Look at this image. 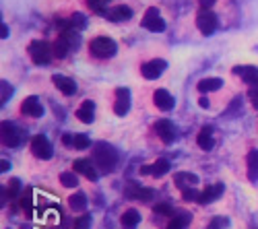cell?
I'll return each mask as SVG.
<instances>
[{
    "label": "cell",
    "instance_id": "cell-1",
    "mask_svg": "<svg viewBox=\"0 0 258 229\" xmlns=\"http://www.w3.org/2000/svg\"><path fill=\"white\" fill-rule=\"evenodd\" d=\"M93 163L103 172V174H112L118 165V151L107 142H95L93 147Z\"/></svg>",
    "mask_w": 258,
    "mask_h": 229
},
{
    "label": "cell",
    "instance_id": "cell-2",
    "mask_svg": "<svg viewBox=\"0 0 258 229\" xmlns=\"http://www.w3.org/2000/svg\"><path fill=\"white\" fill-rule=\"evenodd\" d=\"M29 56L35 64H48L54 56V46H50L48 41H41V39H35L29 44Z\"/></svg>",
    "mask_w": 258,
    "mask_h": 229
},
{
    "label": "cell",
    "instance_id": "cell-3",
    "mask_svg": "<svg viewBox=\"0 0 258 229\" xmlns=\"http://www.w3.org/2000/svg\"><path fill=\"white\" fill-rule=\"evenodd\" d=\"M89 50H91V54L95 56V58H112L114 54H116V50H118V46H116V41L114 39H110V37H95V39H91V44H89Z\"/></svg>",
    "mask_w": 258,
    "mask_h": 229
},
{
    "label": "cell",
    "instance_id": "cell-4",
    "mask_svg": "<svg viewBox=\"0 0 258 229\" xmlns=\"http://www.w3.org/2000/svg\"><path fill=\"white\" fill-rule=\"evenodd\" d=\"M3 132H0V136H3V144H7V147H21L25 140V132L21 130L19 126H15L13 122H3Z\"/></svg>",
    "mask_w": 258,
    "mask_h": 229
},
{
    "label": "cell",
    "instance_id": "cell-5",
    "mask_svg": "<svg viewBox=\"0 0 258 229\" xmlns=\"http://www.w3.org/2000/svg\"><path fill=\"white\" fill-rule=\"evenodd\" d=\"M31 153H33L37 159L48 161V159H52L54 149H52L50 140H48L44 134H35V136L31 138Z\"/></svg>",
    "mask_w": 258,
    "mask_h": 229
},
{
    "label": "cell",
    "instance_id": "cell-6",
    "mask_svg": "<svg viewBox=\"0 0 258 229\" xmlns=\"http://www.w3.org/2000/svg\"><path fill=\"white\" fill-rule=\"evenodd\" d=\"M197 27H199L205 35H213V33H215V29L219 27L217 15L211 13L209 9H203V11L197 15Z\"/></svg>",
    "mask_w": 258,
    "mask_h": 229
},
{
    "label": "cell",
    "instance_id": "cell-7",
    "mask_svg": "<svg viewBox=\"0 0 258 229\" xmlns=\"http://www.w3.org/2000/svg\"><path fill=\"white\" fill-rule=\"evenodd\" d=\"M124 196L126 198H131V200H141V202H149L153 196H155V192L151 190V188H143L141 184H137V182H131L124 188Z\"/></svg>",
    "mask_w": 258,
    "mask_h": 229
},
{
    "label": "cell",
    "instance_id": "cell-8",
    "mask_svg": "<svg viewBox=\"0 0 258 229\" xmlns=\"http://www.w3.org/2000/svg\"><path fill=\"white\" fill-rule=\"evenodd\" d=\"M165 68H167V62L161 60V58H155V60H149L147 64H143V66H141V72H143L145 79L155 81V79H159V77L163 74Z\"/></svg>",
    "mask_w": 258,
    "mask_h": 229
},
{
    "label": "cell",
    "instance_id": "cell-9",
    "mask_svg": "<svg viewBox=\"0 0 258 229\" xmlns=\"http://www.w3.org/2000/svg\"><path fill=\"white\" fill-rule=\"evenodd\" d=\"M143 27L149 29V31H163L165 29V21L161 19V15L155 7L147 9V13L143 17Z\"/></svg>",
    "mask_w": 258,
    "mask_h": 229
},
{
    "label": "cell",
    "instance_id": "cell-10",
    "mask_svg": "<svg viewBox=\"0 0 258 229\" xmlns=\"http://www.w3.org/2000/svg\"><path fill=\"white\" fill-rule=\"evenodd\" d=\"M153 130L157 132V136L165 142V144H169V142H174V138H176V126H174V122H169V120H157L155 124H153Z\"/></svg>",
    "mask_w": 258,
    "mask_h": 229
},
{
    "label": "cell",
    "instance_id": "cell-11",
    "mask_svg": "<svg viewBox=\"0 0 258 229\" xmlns=\"http://www.w3.org/2000/svg\"><path fill=\"white\" fill-rule=\"evenodd\" d=\"M169 170H171V165H169V161H167V159H157V161L149 163V165H143V168H141V176L161 178V176H165Z\"/></svg>",
    "mask_w": 258,
    "mask_h": 229
},
{
    "label": "cell",
    "instance_id": "cell-12",
    "mask_svg": "<svg viewBox=\"0 0 258 229\" xmlns=\"http://www.w3.org/2000/svg\"><path fill=\"white\" fill-rule=\"evenodd\" d=\"M73 172L85 176V178L91 180V182H97V178H99V174H97V170H95V163H93L91 159H77V161L73 163Z\"/></svg>",
    "mask_w": 258,
    "mask_h": 229
},
{
    "label": "cell",
    "instance_id": "cell-13",
    "mask_svg": "<svg viewBox=\"0 0 258 229\" xmlns=\"http://www.w3.org/2000/svg\"><path fill=\"white\" fill-rule=\"evenodd\" d=\"M131 110V91L120 87L116 89V101H114V112L116 116H126Z\"/></svg>",
    "mask_w": 258,
    "mask_h": 229
},
{
    "label": "cell",
    "instance_id": "cell-14",
    "mask_svg": "<svg viewBox=\"0 0 258 229\" xmlns=\"http://www.w3.org/2000/svg\"><path fill=\"white\" fill-rule=\"evenodd\" d=\"M105 19L112 21V23H120V21H131L133 19V9L126 5H118L105 11Z\"/></svg>",
    "mask_w": 258,
    "mask_h": 229
},
{
    "label": "cell",
    "instance_id": "cell-15",
    "mask_svg": "<svg viewBox=\"0 0 258 229\" xmlns=\"http://www.w3.org/2000/svg\"><path fill=\"white\" fill-rule=\"evenodd\" d=\"M21 112H23L25 116H31V118H41L44 116V108H41V103L35 95H29L25 97V101L21 103Z\"/></svg>",
    "mask_w": 258,
    "mask_h": 229
},
{
    "label": "cell",
    "instance_id": "cell-16",
    "mask_svg": "<svg viewBox=\"0 0 258 229\" xmlns=\"http://www.w3.org/2000/svg\"><path fill=\"white\" fill-rule=\"evenodd\" d=\"M153 101H155V106H157L161 112L174 110V103H176V99L171 97L169 91H165V89H157V91L153 93Z\"/></svg>",
    "mask_w": 258,
    "mask_h": 229
},
{
    "label": "cell",
    "instance_id": "cell-17",
    "mask_svg": "<svg viewBox=\"0 0 258 229\" xmlns=\"http://www.w3.org/2000/svg\"><path fill=\"white\" fill-rule=\"evenodd\" d=\"M233 74L242 77V81L248 83V85L258 87V68L256 66H235L233 68Z\"/></svg>",
    "mask_w": 258,
    "mask_h": 229
},
{
    "label": "cell",
    "instance_id": "cell-18",
    "mask_svg": "<svg viewBox=\"0 0 258 229\" xmlns=\"http://www.w3.org/2000/svg\"><path fill=\"white\" fill-rule=\"evenodd\" d=\"M52 81H54L56 89H58V91H62L64 95H75V91H77V83H75L73 79L64 77V74H54V77H52Z\"/></svg>",
    "mask_w": 258,
    "mask_h": 229
},
{
    "label": "cell",
    "instance_id": "cell-19",
    "mask_svg": "<svg viewBox=\"0 0 258 229\" xmlns=\"http://www.w3.org/2000/svg\"><path fill=\"white\" fill-rule=\"evenodd\" d=\"M77 118L83 122V124H91L93 122V118H95V103L93 101H83L81 106H79V110H77Z\"/></svg>",
    "mask_w": 258,
    "mask_h": 229
},
{
    "label": "cell",
    "instance_id": "cell-20",
    "mask_svg": "<svg viewBox=\"0 0 258 229\" xmlns=\"http://www.w3.org/2000/svg\"><path fill=\"white\" fill-rule=\"evenodd\" d=\"M174 182H176L178 188H182V190H186V188H195V186L199 184V176L190 174V172H178V174L174 176Z\"/></svg>",
    "mask_w": 258,
    "mask_h": 229
},
{
    "label": "cell",
    "instance_id": "cell-21",
    "mask_svg": "<svg viewBox=\"0 0 258 229\" xmlns=\"http://www.w3.org/2000/svg\"><path fill=\"white\" fill-rule=\"evenodd\" d=\"M221 194H223V184H213V186H207L205 192H201L199 202H201V204L213 202V200H217Z\"/></svg>",
    "mask_w": 258,
    "mask_h": 229
},
{
    "label": "cell",
    "instance_id": "cell-22",
    "mask_svg": "<svg viewBox=\"0 0 258 229\" xmlns=\"http://www.w3.org/2000/svg\"><path fill=\"white\" fill-rule=\"evenodd\" d=\"M190 219H192V215L188 211H176L174 217H171V221H169V225L165 229H186L188 223H190Z\"/></svg>",
    "mask_w": 258,
    "mask_h": 229
},
{
    "label": "cell",
    "instance_id": "cell-23",
    "mask_svg": "<svg viewBox=\"0 0 258 229\" xmlns=\"http://www.w3.org/2000/svg\"><path fill=\"white\" fill-rule=\"evenodd\" d=\"M197 142H199V147H201L203 151H211V149H213V144H215L213 128H211V126L201 128V132H199V136H197Z\"/></svg>",
    "mask_w": 258,
    "mask_h": 229
},
{
    "label": "cell",
    "instance_id": "cell-24",
    "mask_svg": "<svg viewBox=\"0 0 258 229\" xmlns=\"http://www.w3.org/2000/svg\"><path fill=\"white\" fill-rule=\"evenodd\" d=\"M120 223L124 229H137V225L141 223V213L137 209H128L124 211V215L120 217Z\"/></svg>",
    "mask_w": 258,
    "mask_h": 229
},
{
    "label": "cell",
    "instance_id": "cell-25",
    "mask_svg": "<svg viewBox=\"0 0 258 229\" xmlns=\"http://www.w3.org/2000/svg\"><path fill=\"white\" fill-rule=\"evenodd\" d=\"M199 91L201 93H211V91H219L221 87H223V81L221 79H217V77H211V79H203V81H199Z\"/></svg>",
    "mask_w": 258,
    "mask_h": 229
},
{
    "label": "cell",
    "instance_id": "cell-26",
    "mask_svg": "<svg viewBox=\"0 0 258 229\" xmlns=\"http://www.w3.org/2000/svg\"><path fill=\"white\" fill-rule=\"evenodd\" d=\"M248 180L250 182H258V149H252L248 153Z\"/></svg>",
    "mask_w": 258,
    "mask_h": 229
},
{
    "label": "cell",
    "instance_id": "cell-27",
    "mask_svg": "<svg viewBox=\"0 0 258 229\" xmlns=\"http://www.w3.org/2000/svg\"><path fill=\"white\" fill-rule=\"evenodd\" d=\"M69 206L75 213H83L85 209H87V196H85L83 192H75L73 196H69Z\"/></svg>",
    "mask_w": 258,
    "mask_h": 229
},
{
    "label": "cell",
    "instance_id": "cell-28",
    "mask_svg": "<svg viewBox=\"0 0 258 229\" xmlns=\"http://www.w3.org/2000/svg\"><path fill=\"white\" fill-rule=\"evenodd\" d=\"M60 182L64 188H75L79 184V178H77V172H62L60 174Z\"/></svg>",
    "mask_w": 258,
    "mask_h": 229
},
{
    "label": "cell",
    "instance_id": "cell-29",
    "mask_svg": "<svg viewBox=\"0 0 258 229\" xmlns=\"http://www.w3.org/2000/svg\"><path fill=\"white\" fill-rule=\"evenodd\" d=\"M89 147H91V140H89L87 134H75V138H73V149L83 151V149H89Z\"/></svg>",
    "mask_w": 258,
    "mask_h": 229
},
{
    "label": "cell",
    "instance_id": "cell-30",
    "mask_svg": "<svg viewBox=\"0 0 258 229\" xmlns=\"http://www.w3.org/2000/svg\"><path fill=\"white\" fill-rule=\"evenodd\" d=\"M153 213L155 215H163V217H174V206H171L169 202H157L155 206H153Z\"/></svg>",
    "mask_w": 258,
    "mask_h": 229
},
{
    "label": "cell",
    "instance_id": "cell-31",
    "mask_svg": "<svg viewBox=\"0 0 258 229\" xmlns=\"http://www.w3.org/2000/svg\"><path fill=\"white\" fill-rule=\"evenodd\" d=\"M107 5H110V0H87V7H89V11L99 13V15H105Z\"/></svg>",
    "mask_w": 258,
    "mask_h": 229
},
{
    "label": "cell",
    "instance_id": "cell-32",
    "mask_svg": "<svg viewBox=\"0 0 258 229\" xmlns=\"http://www.w3.org/2000/svg\"><path fill=\"white\" fill-rule=\"evenodd\" d=\"M69 50H71V46H69L62 37H58L56 44H54V56H56V58H64V56L69 54Z\"/></svg>",
    "mask_w": 258,
    "mask_h": 229
},
{
    "label": "cell",
    "instance_id": "cell-33",
    "mask_svg": "<svg viewBox=\"0 0 258 229\" xmlns=\"http://www.w3.org/2000/svg\"><path fill=\"white\" fill-rule=\"evenodd\" d=\"M69 21H71L73 29H77V31H83L85 27H87V19H85V15H81V13H75Z\"/></svg>",
    "mask_w": 258,
    "mask_h": 229
},
{
    "label": "cell",
    "instance_id": "cell-34",
    "mask_svg": "<svg viewBox=\"0 0 258 229\" xmlns=\"http://www.w3.org/2000/svg\"><path fill=\"white\" fill-rule=\"evenodd\" d=\"M7 192H9V200H17V196H19V192H21V180L13 178V180L9 182Z\"/></svg>",
    "mask_w": 258,
    "mask_h": 229
},
{
    "label": "cell",
    "instance_id": "cell-35",
    "mask_svg": "<svg viewBox=\"0 0 258 229\" xmlns=\"http://www.w3.org/2000/svg\"><path fill=\"white\" fill-rule=\"evenodd\" d=\"M89 227H91V215H81L75 221V227L73 229H89Z\"/></svg>",
    "mask_w": 258,
    "mask_h": 229
},
{
    "label": "cell",
    "instance_id": "cell-36",
    "mask_svg": "<svg viewBox=\"0 0 258 229\" xmlns=\"http://www.w3.org/2000/svg\"><path fill=\"white\" fill-rule=\"evenodd\" d=\"M182 196H184V200H197L199 202V198H201V194L195 190V188H186V190H182Z\"/></svg>",
    "mask_w": 258,
    "mask_h": 229
},
{
    "label": "cell",
    "instance_id": "cell-37",
    "mask_svg": "<svg viewBox=\"0 0 258 229\" xmlns=\"http://www.w3.org/2000/svg\"><path fill=\"white\" fill-rule=\"evenodd\" d=\"M0 87H3V103H7V99H9V97H11V93H13V89L9 87V83H7V81L0 83Z\"/></svg>",
    "mask_w": 258,
    "mask_h": 229
},
{
    "label": "cell",
    "instance_id": "cell-38",
    "mask_svg": "<svg viewBox=\"0 0 258 229\" xmlns=\"http://www.w3.org/2000/svg\"><path fill=\"white\" fill-rule=\"evenodd\" d=\"M248 97H250V101H252V106L258 110V87H252L250 93H248Z\"/></svg>",
    "mask_w": 258,
    "mask_h": 229
},
{
    "label": "cell",
    "instance_id": "cell-39",
    "mask_svg": "<svg viewBox=\"0 0 258 229\" xmlns=\"http://www.w3.org/2000/svg\"><path fill=\"white\" fill-rule=\"evenodd\" d=\"M73 138H75V134H64L62 136V144H69V147H73Z\"/></svg>",
    "mask_w": 258,
    "mask_h": 229
},
{
    "label": "cell",
    "instance_id": "cell-40",
    "mask_svg": "<svg viewBox=\"0 0 258 229\" xmlns=\"http://www.w3.org/2000/svg\"><path fill=\"white\" fill-rule=\"evenodd\" d=\"M221 223H225V221H221V219H213V221H211V225H209L207 229H219V225H221Z\"/></svg>",
    "mask_w": 258,
    "mask_h": 229
},
{
    "label": "cell",
    "instance_id": "cell-41",
    "mask_svg": "<svg viewBox=\"0 0 258 229\" xmlns=\"http://www.w3.org/2000/svg\"><path fill=\"white\" fill-rule=\"evenodd\" d=\"M199 3H201L203 9H211V7L215 5V0H199Z\"/></svg>",
    "mask_w": 258,
    "mask_h": 229
},
{
    "label": "cell",
    "instance_id": "cell-42",
    "mask_svg": "<svg viewBox=\"0 0 258 229\" xmlns=\"http://www.w3.org/2000/svg\"><path fill=\"white\" fill-rule=\"evenodd\" d=\"M7 170H11V163L7 159H3L0 161V172H7Z\"/></svg>",
    "mask_w": 258,
    "mask_h": 229
},
{
    "label": "cell",
    "instance_id": "cell-43",
    "mask_svg": "<svg viewBox=\"0 0 258 229\" xmlns=\"http://www.w3.org/2000/svg\"><path fill=\"white\" fill-rule=\"evenodd\" d=\"M0 31H3V33H0V37H3V39H7L9 37V27L3 23V25H0Z\"/></svg>",
    "mask_w": 258,
    "mask_h": 229
},
{
    "label": "cell",
    "instance_id": "cell-44",
    "mask_svg": "<svg viewBox=\"0 0 258 229\" xmlns=\"http://www.w3.org/2000/svg\"><path fill=\"white\" fill-rule=\"evenodd\" d=\"M199 106H201V108H209V101H207V97H201V101H199Z\"/></svg>",
    "mask_w": 258,
    "mask_h": 229
}]
</instances>
